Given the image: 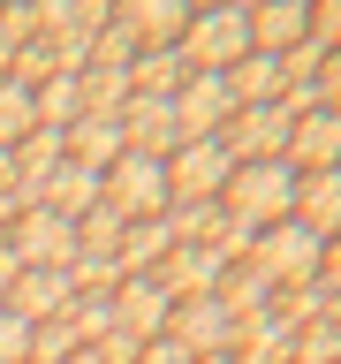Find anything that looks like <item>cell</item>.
<instances>
[{
  "label": "cell",
  "mask_w": 341,
  "mask_h": 364,
  "mask_svg": "<svg viewBox=\"0 0 341 364\" xmlns=\"http://www.w3.org/2000/svg\"><path fill=\"white\" fill-rule=\"evenodd\" d=\"M107 205L121 213V220H159V213H167V159L121 152L107 167Z\"/></svg>",
  "instance_id": "6"
},
{
  "label": "cell",
  "mask_w": 341,
  "mask_h": 364,
  "mask_svg": "<svg viewBox=\"0 0 341 364\" xmlns=\"http://www.w3.org/2000/svg\"><path fill=\"white\" fill-rule=\"evenodd\" d=\"M99 198H107V175H84V167H68V159H61V167H53V182H45V213H61V220L68 228H76V220H84V213H91V205H99Z\"/></svg>",
  "instance_id": "19"
},
{
  "label": "cell",
  "mask_w": 341,
  "mask_h": 364,
  "mask_svg": "<svg viewBox=\"0 0 341 364\" xmlns=\"http://www.w3.org/2000/svg\"><path fill=\"white\" fill-rule=\"evenodd\" d=\"M68 364H107V357H99V349H76V357H68Z\"/></svg>",
  "instance_id": "31"
},
{
  "label": "cell",
  "mask_w": 341,
  "mask_h": 364,
  "mask_svg": "<svg viewBox=\"0 0 341 364\" xmlns=\"http://www.w3.org/2000/svg\"><path fill=\"white\" fill-rule=\"evenodd\" d=\"M311 46L318 53H341V0L334 8H311Z\"/></svg>",
  "instance_id": "27"
},
{
  "label": "cell",
  "mask_w": 341,
  "mask_h": 364,
  "mask_svg": "<svg viewBox=\"0 0 341 364\" xmlns=\"http://www.w3.org/2000/svg\"><path fill=\"white\" fill-rule=\"evenodd\" d=\"M182 84H190V61H182L175 46H159V53H136V61H129V91H136V99H175Z\"/></svg>",
  "instance_id": "20"
},
{
  "label": "cell",
  "mask_w": 341,
  "mask_h": 364,
  "mask_svg": "<svg viewBox=\"0 0 341 364\" xmlns=\"http://www.w3.org/2000/svg\"><path fill=\"white\" fill-rule=\"evenodd\" d=\"M220 213L235 228H250V235L296 220V167L288 159H250V167H235L227 190H220Z\"/></svg>",
  "instance_id": "1"
},
{
  "label": "cell",
  "mask_w": 341,
  "mask_h": 364,
  "mask_svg": "<svg viewBox=\"0 0 341 364\" xmlns=\"http://www.w3.org/2000/svg\"><path fill=\"white\" fill-rule=\"evenodd\" d=\"M31 99H38V129H76L84 122V76H45Z\"/></svg>",
  "instance_id": "21"
},
{
  "label": "cell",
  "mask_w": 341,
  "mask_h": 364,
  "mask_svg": "<svg viewBox=\"0 0 341 364\" xmlns=\"http://www.w3.org/2000/svg\"><path fill=\"white\" fill-rule=\"evenodd\" d=\"M0 364H31V326L16 311H0Z\"/></svg>",
  "instance_id": "26"
},
{
  "label": "cell",
  "mask_w": 341,
  "mask_h": 364,
  "mask_svg": "<svg viewBox=\"0 0 341 364\" xmlns=\"http://www.w3.org/2000/svg\"><path fill=\"white\" fill-rule=\"evenodd\" d=\"M8 61H16V53H8V46H0V76H8Z\"/></svg>",
  "instance_id": "33"
},
{
  "label": "cell",
  "mask_w": 341,
  "mask_h": 364,
  "mask_svg": "<svg viewBox=\"0 0 341 364\" xmlns=\"http://www.w3.org/2000/svg\"><path fill=\"white\" fill-rule=\"evenodd\" d=\"M296 167V175H326V167H341V114L311 107V114H296V129H288V152H281Z\"/></svg>",
  "instance_id": "13"
},
{
  "label": "cell",
  "mask_w": 341,
  "mask_h": 364,
  "mask_svg": "<svg viewBox=\"0 0 341 364\" xmlns=\"http://www.w3.org/2000/svg\"><path fill=\"white\" fill-rule=\"evenodd\" d=\"M76 349H84V334H76V318H45V326H31V364H68L76 357Z\"/></svg>",
  "instance_id": "24"
},
{
  "label": "cell",
  "mask_w": 341,
  "mask_h": 364,
  "mask_svg": "<svg viewBox=\"0 0 341 364\" xmlns=\"http://www.w3.org/2000/svg\"><path fill=\"white\" fill-rule=\"evenodd\" d=\"M167 250H175L167 213H159V220H129V228H121V243H114V266H121V281H136V273H159V266H167Z\"/></svg>",
  "instance_id": "16"
},
{
  "label": "cell",
  "mask_w": 341,
  "mask_h": 364,
  "mask_svg": "<svg viewBox=\"0 0 341 364\" xmlns=\"http://www.w3.org/2000/svg\"><path fill=\"white\" fill-rule=\"evenodd\" d=\"M227 91H235V107H273V99H281V61L243 53V61L227 68Z\"/></svg>",
  "instance_id": "22"
},
{
  "label": "cell",
  "mask_w": 341,
  "mask_h": 364,
  "mask_svg": "<svg viewBox=\"0 0 341 364\" xmlns=\"http://www.w3.org/2000/svg\"><path fill=\"white\" fill-rule=\"evenodd\" d=\"M167 341H182L190 357H227V349H235V318L220 311V296H197V304H175Z\"/></svg>",
  "instance_id": "11"
},
{
  "label": "cell",
  "mask_w": 341,
  "mask_h": 364,
  "mask_svg": "<svg viewBox=\"0 0 341 364\" xmlns=\"http://www.w3.org/2000/svg\"><path fill=\"white\" fill-rule=\"evenodd\" d=\"M61 152H68V167L107 175L114 159L129 152V144H121V122H76V129H61Z\"/></svg>",
  "instance_id": "18"
},
{
  "label": "cell",
  "mask_w": 341,
  "mask_h": 364,
  "mask_svg": "<svg viewBox=\"0 0 341 364\" xmlns=\"http://www.w3.org/2000/svg\"><path fill=\"white\" fill-rule=\"evenodd\" d=\"M159 289L175 296V304H197V296H220V281H227V258L212 243H175L167 250V266L152 273Z\"/></svg>",
  "instance_id": "10"
},
{
  "label": "cell",
  "mask_w": 341,
  "mask_h": 364,
  "mask_svg": "<svg viewBox=\"0 0 341 364\" xmlns=\"http://www.w3.org/2000/svg\"><path fill=\"white\" fill-rule=\"evenodd\" d=\"M8 220H16V205H8V198H0V228H8Z\"/></svg>",
  "instance_id": "32"
},
{
  "label": "cell",
  "mask_w": 341,
  "mask_h": 364,
  "mask_svg": "<svg viewBox=\"0 0 341 364\" xmlns=\"http://www.w3.org/2000/svg\"><path fill=\"white\" fill-rule=\"evenodd\" d=\"M197 364H235V357H197Z\"/></svg>",
  "instance_id": "34"
},
{
  "label": "cell",
  "mask_w": 341,
  "mask_h": 364,
  "mask_svg": "<svg viewBox=\"0 0 341 364\" xmlns=\"http://www.w3.org/2000/svg\"><path fill=\"white\" fill-rule=\"evenodd\" d=\"M318 258H326V243H318L311 228H303V220H281V228H266V235L250 243L243 266L258 273L273 296H281V289H303V281H318Z\"/></svg>",
  "instance_id": "3"
},
{
  "label": "cell",
  "mask_w": 341,
  "mask_h": 364,
  "mask_svg": "<svg viewBox=\"0 0 341 364\" xmlns=\"http://www.w3.org/2000/svg\"><path fill=\"white\" fill-rule=\"evenodd\" d=\"M31 129H38V99H31L16 76H0V152H16Z\"/></svg>",
  "instance_id": "23"
},
{
  "label": "cell",
  "mask_w": 341,
  "mask_h": 364,
  "mask_svg": "<svg viewBox=\"0 0 341 364\" xmlns=\"http://www.w3.org/2000/svg\"><path fill=\"white\" fill-rule=\"evenodd\" d=\"M68 304H76V289H68V273L23 266V273H16V289H8V304H0V311H16L23 326H45V318H61Z\"/></svg>",
  "instance_id": "14"
},
{
  "label": "cell",
  "mask_w": 341,
  "mask_h": 364,
  "mask_svg": "<svg viewBox=\"0 0 341 364\" xmlns=\"http://www.w3.org/2000/svg\"><path fill=\"white\" fill-rule=\"evenodd\" d=\"M190 76H227L250 53V8H190V31L175 46Z\"/></svg>",
  "instance_id": "2"
},
{
  "label": "cell",
  "mask_w": 341,
  "mask_h": 364,
  "mask_svg": "<svg viewBox=\"0 0 341 364\" xmlns=\"http://www.w3.org/2000/svg\"><path fill=\"white\" fill-rule=\"evenodd\" d=\"M288 129H296V114L273 99V107H235V122H227V152H235V167H250V159H281L288 152Z\"/></svg>",
  "instance_id": "8"
},
{
  "label": "cell",
  "mask_w": 341,
  "mask_h": 364,
  "mask_svg": "<svg viewBox=\"0 0 341 364\" xmlns=\"http://www.w3.org/2000/svg\"><path fill=\"white\" fill-rule=\"evenodd\" d=\"M167 318H175V296L159 289L152 273H136V281H121V289H114V334H129L136 349L167 334Z\"/></svg>",
  "instance_id": "9"
},
{
  "label": "cell",
  "mask_w": 341,
  "mask_h": 364,
  "mask_svg": "<svg viewBox=\"0 0 341 364\" xmlns=\"http://www.w3.org/2000/svg\"><path fill=\"white\" fill-rule=\"evenodd\" d=\"M227 175H235V152H227L220 136L175 144V152H167V205H220Z\"/></svg>",
  "instance_id": "4"
},
{
  "label": "cell",
  "mask_w": 341,
  "mask_h": 364,
  "mask_svg": "<svg viewBox=\"0 0 341 364\" xmlns=\"http://www.w3.org/2000/svg\"><path fill=\"white\" fill-rule=\"evenodd\" d=\"M227 122H235V91H227V76H190V84L175 91V129H182V144L227 136Z\"/></svg>",
  "instance_id": "7"
},
{
  "label": "cell",
  "mask_w": 341,
  "mask_h": 364,
  "mask_svg": "<svg viewBox=\"0 0 341 364\" xmlns=\"http://www.w3.org/2000/svg\"><path fill=\"white\" fill-rule=\"evenodd\" d=\"M296 220L311 228L318 243L341 235V167H326V175H296Z\"/></svg>",
  "instance_id": "17"
},
{
  "label": "cell",
  "mask_w": 341,
  "mask_h": 364,
  "mask_svg": "<svg viewBox=\"0 0 341 364\" xmlns=\"http://www.w3.org/2000/svg\"><path fill=\"white\" fill-rule=\"evenodd\" d=\"M114 122H121V144H129V152H144V159H167L182 144V129H175V99H121V114H114Z\"/></svg>",
  "instance_id": "12"
},
{
  "label": "cell",
  "mask_w": 341,
  "mask_h": 364,
  "mask_svg": "<svg viewBox=\"0 0 341 364\" xmlns=\"http://www.w3.org/2000/svg\"><path fill=\"white\" fill-rule=\"evenodd\" d=\"M16 273H23V266H16V250L0 243V304H8V289H16Z\"/></svg>",
  "instance_id": "30"
},
{
  "label": "cell",
  "mask_w": 341,
  "mask_h": 364,
  "mask_svg": "<svg viewBox=\"0 0 341 364\" xmlns=\"http://www.w3.org/2000/svg\"><path fill=\"white\" fill-rule=\"evenodd\" d=\"M136 364H197V357H190L182 341H167V334H159V341H144V349H136Z\"/></svg>",
  "instance_id": "28"
},
{
  "label": "cell",
  "mask_w": 341,
  "mask_h": 364,
  "mask_svg": "<svg viewBox=\"0 0 341 364\" xmlns=\"http://www.w3.org/2000/svg\"><path fill=\"white\" fill-rule=\"evenodd\" d=\"M303 38H311V8H303V0H288V8H250V53L281 61V53H296Z\"/></svg>",
  "instance_id": "15"
},
{
  "label": "cell",
  "mask_w": 341,
  "mask_h": 364,
  "mask_svg": "<svg viewBox=\"0 0 341 364\" xmlns=\"http://www.w3.org/2000/svg\"><path fill=\"white\" fill-rule=\"evenodd\" d=\"M0 243L16 250V266H45V273H68V266H76V228H68L61 213H45V205L16 213V220L0 228Z\"/></svg>",
  "instance_id": "5"
},
{
  "label": "cell",
  "mask_w": 341,
  "mask_h": 364,
  "mask_svg": "<svg viewBox=\"0 0 341 364\" xmlns=\"http://www.w3.org/2000/svg\"><path fill=\"white\" fill-rule=\"evenodd\" d=\"M318 281H326V289L341 296V235H334V243H326V258H318Z\"/></svg>",
  "instance_id": "29"
},
{
  "label": "cell",
  "mask_w": 341,
  "mask_h": 364,
  "mask_svg": "<svg viewBox=\"0 0 341 364\" xmlns=\"http://www.w3.org/2000/svg\"><path fill=\"white\" fill-rule=\"evenodd\" d=\"M288 364H341V326H334V318H311V326H296Z\"/></svg>",
  "instance_id": "25"
}]
</instances>
